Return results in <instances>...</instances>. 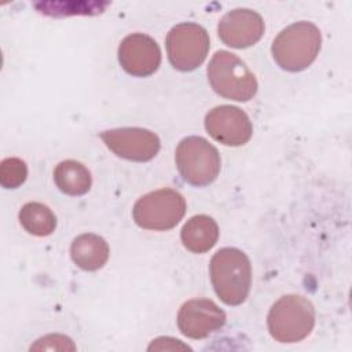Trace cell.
Here are the masks:
<instances>
[{
    "instance_id": "ba28073f",
    "label": "cell",
    "mask_w": 352,
    "mask_h": 352,
    "mask_svg": "<svg viewBox=\"0 0 352 352\" xmlns=\"http://www.w3.org/2000/svg\"><path fill=\"white\" fill-rule=\"evenodd\" d=\"M103 143L118 157L146 162L153 160L160 151L158 136L144 128H117L100 133Z\"/></svg>"
},
{
    "instance_id": "5b68a950",
    "label": "cell",
    "mask_w": 352,
    "mask_h": 352,
    "mask_svg": "<svg viewBox=\"0 0 352 352\" xmlns=\"http://www.w3.org/2000/svg\"><path fill=\"white\" fill-rule=\"evenodd\" d=\"M175 161L183 180L195 187L213 183L220 172L217 148L201 136H187L176 147Z\"/></svg>"
},
{
    "instance_id": "3957f363",
    "label": "cell",
    "mask_w": 352,
    "mask_h": 352,
    "mask_svg": "<svg viewBox=\"0 0 352 352\" xmlns=\"http://www.w3.org/2000/svg\"><path fill=\"white\" fill-rule=\"evenodd\" d=\"M267 324L275 341L283 344L298 342L308 337L315 326V308L302 296H283L271 307Z\"/></svg>"
},
{
    "instance_id": "4fadbf2b",
    "label": "cell",
    "mask_w": 352,
    "mask_h": 352,
    "mask_svg": "<svg viewBox=\"0 0 352 352\" xmlns=\"http://www.w3.org/2000/svg\"><path fill=\"white\" fill-rule=\"evenodd\" d=\"M107 242L92 232H85L76 236L70 246L72 260L84 271H96L102 268L109 258Z\"/></svg>"
},
{
    "instance_id": "8992f818",
    "label": "cell",
    "mask_w": 352,
    "mask_h": 352,
    "mask_svg": "<svg viewBox=\"0 0 352 352\" xmlns=\"http://www.w3.org/2000/svg\"><path fill=\"white\" fill-rule=\"evenodd\" d=\"M186 213L184 197L173 188L151 191L136 201L132 216L146 230L166 231L173 228Z\"/></svg>"
},
{
    "instance_id": "7c38bea8",
    "label": "cell",
    "mask_w": 352,
    "mask_h": 352,
    "mask_svg": "<svg viewBox=\"0 0 352 352\" xmlns=\"http://www.w3.org/2000/svg\"><path fill=\"white\" fill-rule=\"evenodd\" d=\"M220 40L231 48H248L256 44L264 33V21L260 14L249 8H235L219 22Z\"/></svg>"
},
{
    "instance_id": "5bb4252c",
    "label": "cell",
    "mask_w": 352,
    "mask_h": 352,
    "mask_svg": "<svg viewBox=\"0 0 352 352\" xmlns=\"http://www.w3.org/2000/svg\"><path fill=\"white\" fill-rule=\"evenodd\" d=\"M182 242L192 253L210 250L219 239L217 223L206 214H197L187 220L180 232Z\"/></svg>"
},
{
    "instance_id": "7a4b0ae2",
    "label": "cell",
    "mask_w": 352,
    "mask_h": 352,
    "mask_svg": "<svg viewBox=\"0 0 352 352\" xmlns=\"http://www.w3.org/2000/svg\"><path fill=\"white\" fill-rule=\"evenodd\" d=\"M320 44L322 36L318 26L300 21L289 25L275 37L271 52L280 69L301 72L316 59Z\"/></svg>"
},
{
    "instance_id": "52a82bcc",
    "label": "cell",
    "mask_w": 352,
    "mask_h": 352,
    "mask_svg": "<svg viewBox=\"0 0 352 352\" xmlns=\"http://www.w3.org/2000/svg\"><path fill=\"white\" fill-rule=\"evenodd\" d=\"M209 34L194 22L173 26L166 36V54L170 65L180 72H192L204 63L209 52Z\"/></svg>"
},
{
    "instance_id": "9a60e30c",
    "label": "cell",
    "mask_w": 352,
    "mask_h": 352,
    "mask_svg": "<svg viewBox=\"0 0 352 352\" xmlns=\"http://www.w3.org/2000/svg\"><path fill=\"white\" fill-rule=\"evenodd\" d=\"M54 180L63 194L73 197L87 194L92 184L88 168L74 160L59 162L54 169Z\"/></svg>"
},
{
    "instance_id": "8fae6325",
    "label": "cell",
    "mask_w": 352,
    "mask_h": 352,
    "mask_svg": "<svg viewBox=\"0 0 352 352\" xmlns=\"http://www.w3.org/2000/svg\"><path fill=\"white\" fill-rule=\"evenodd\" d=\"M118 62L128 74L147 77L160 67L161 50L153 37L144 33H132L118 47Z\"/></svg>"
},
{
    "instance_id": "277c9868",
    "label": "cell",
    "mask_w": 352,
    "mask_h": 352,
    "mask_svg": "<svg viewBox=\"0 0 352 352\" xmlns=\"http://www.w3.org/2000/svg\"><path fill=\"white\" fill-rule=\"evenodd\" d=\"M206 73L213 91L226 99L248 102L257 92L258 84L254 74L241 58L228 51H217Z\"/></svg>"
},
{
    "instance_id": "ac0fdd59",
    "label": "cell",
    "mask_w": 352,
    "mask_h": 352,
    "mask_svg": "<svg viewBox=\"0 0 352 352\" xmlns=\"http://www.w3.org/2000/svg\"><path fill=\"white\" fill-rule=\"evenodd\" d=\"M30 349H55V351H74L73 341L63 334H48L40 340Z\"/></svg>"
},
{
    "instance_id": "d6986e66",
    "label": "cell",
    "mask_w": 352,
    "mask_h": 352,
    "mask_svg": "<svg viewBox=\"0 0 352 352\" xmlns=\"http://www.w3.org/2000/svg\"><path fill=\"white\" fill-rule=\"evenodd\" d=\"M165 341L164 342V338H157L151 342V345L148 346V351H153V349H160V351H164V349H190L187 345L182 344L179 340H175V338H170V337H165Z\"/></svg>"
},
{
    "instance_id": "30bf717a",
    "label": "cell",
    "mask_w": 352,
    "mask_h": 352,
    "mask_svg": "<svg viewBox=\"0 0 352 352\" xmlns=\"http://www.w3.org/2000/svg\"><path fill=\"white\" fill-rule=\"evenodd\" d=\"M226 312L209 298H194L182 305L177 327L188 338L201 340L220 330L226 323Z\"/></svg>"
},
{
    "instance_id": "e0dca14e",
    "label": "cell",
    "mask_w": 352,
    "mask_h": 352,
    "mask_svg": "<svg viewBox=\"0 0 352 352\" xmlns=\"http://www.w3.org/2000/svg\"><path fill=\"white\" fill-rule=\"evenodd\" d=\"M28 177V166L25 161L16 157H10L0 164V184L4 188H18Z\"/></svg>"
},
{
    "instance_id": "6da1fadb",
    "label": "cell",
    "mask_w": 352,
    "mask_h": 352,
    "mask_svg": "<svg viewBox=\"0 0 352 352\" xmlns=\"http://www.w3.org/2000/svg\"><path fill=\"white\" fill-rule=\"evenodd\" d=\"M209 274L217 297L227 305L242 304L252 285V267L248 256L236 248L217 250L209 264Z\"/></svg>"
},
{
    "instance_id": "9c48e42d",
    "label": "cell",
    "mask_w": 352,
    "mask_h": 352,
    "mask_svg": "<svg viewBox=\"0 0 352 352\" xmlns=\"http://www.w3.org/2000/svg\"><path fill=\"white\" fill-rule=\"evenodd\" d=\"M208 133L224 146H242L249 142L253 125L248 114L231 104H221L212 109L205 117Z\"/></svg>"
},
{
    "instance_id": "2e32d148",
    "label": "cell",
    "mask_w": 352,
    "mask_h": 352,
    "mask_svg": "<svg viewBox=\"0 0 352 352\" xmlns=\"http://www.w3.org/2000/svg\"><path fill=\"white\" fill-rule=\"evenodd\" d=\"M19 223L34 236H47L55 231L56 217L52 210L40 202H28L19 210Z\"/></svg>"
}]
</instances>
